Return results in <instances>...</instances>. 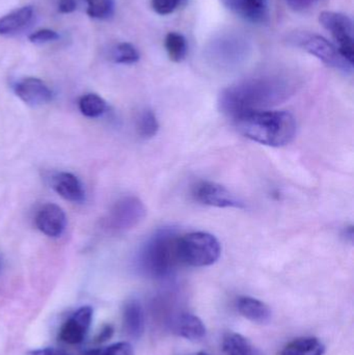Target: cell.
Listing matches in <instances>:
<instances>
[{"label": "cell", "instance_id": "cb8c5ba5", "mask_svg": "<svg viewBox=\"0 0 354 355\" xmlns=\"http://www.w3.org/2000/svg\"><path fill=\"white\" fill-rule=\"evenodd\" d=\"M112 60L116 64H132L139 62L141 55L136 48L130 43H121L112 51Z\"/></svg>", "mask_w": 354, "mask_h": 355}, {"label": "cell", "instance_id": "d4e9b609", "mask_svg": "<svg viewBox=\"0 0 354 355\" xmlns=\"http://www.w3.org/2000/svg\"><path fill=\"white\" fill-rule=\"evenodd\" d=\"M87 355H134L132 346L127 342L112 344L107 347L100 348L89 352Z\"/></svg>", "mask_w": 354, "mask_h": 355}, {"label": "cell", "instance_id": "44dd1931", "mask_svg": "<svg viewBox=\"0 0 354 355\" xmlns=\"http://www.w3.org/2000/svg\"><path fill=\"white\" fill-rule=\"evenodd\" d=\"M166 51L170 60L175 62H180L184 60L187 54V42L184 35L178 33H170L166 35L164 42Z\"/></svg>", "mask_w": 354, "mask_h": 355}, {"label": "cell", "instance_id": "83f0119b", "mask_svg": "<svg viewBox=\"0 0 354 355\" xmlns=\"http://www.w3.org/2000/svg\"><path fill=\"white\" fill-rule=\"evenodd\" d=\"M285 1L292 10H297V12H303V10H309L310 8L315 6L318 0H285Z\"/></svg>", "mask_w": 354, "mask_h": 355}, {"label": "cell", "instance_id": "ba28073f", "mask_svg": "<svg viewBox=\"0 0 354 355\" xmlns=\"http://www.w3.org/2000/svg\"><path fill=\"white\" fill-rule=\"evenodd\" d=\"M197 202L216 208H242L243 202L234 193L214 182L201 181L193 187Z\"/></svg>", "mask_w": 354, "mask_h": 355}, {"label": "cell", "instance_id": "3957f363", "mask_svg": "<svg viewBox=\"0 0 354 355\" xmlns=\"http://www.w3.org/2000/svg\"><path fill=\"white\" fill-rule=\"evenodd\" d=\"M179 239L175 230H158L141 248L139 261L141 270L154 279L168 277L180 263Z\"/></svg>", "mask_w": 354, "mask_h": 355}, {"label": "cell", "instance_id": "7a4b0ae2", "mask_svg": "<svg viewBox=\"0 0 354 355\" xmlns=\"http://www.w3.org/2000/svg\"><path fill=\"white\" fill-rule=\"evenodd\" d=\"M233 121L243 137L268 147H284L297 137V119L285 110L247 112Z\"/></svg>", "mask_w": 354, "mask_h": 355}, {"label": "cell", "instance_id": "ac0fdd59", "mask_svg": "<svg viewBox=\"0 0 354 355\" xmlns=\"http://www.w3.org/2000/svg\"><path fill=\"white\" fill-rule=\"evenodd\" d=\"M326 345L315 337H301L289 342L278 355H324Z\"/></svg>", "mask_w": 354, "mask_h": 355}, {"label": "cell", "instance_id": "484cf974", "mask_svg": "<svg viewBox=\"0 0 354 355\" xmlns=\"http://www.w3.org/2000/svg\"><path fill=\"white\" fill-rule=\"evenodd\" d=\"M186 0H151L152 8L157 14L170 15L178 10Z\"/></svg>", "mask_w": 354, "mask_h": 355}, {"label": "cell", "instance_id": "5bb4252c", "mask_svg": "<svg viewBox=\"0 0 354 355\" xmlns=\"http://www.w3.org/2000/svg\"><path fill=\"white\" fill-rule=\"evenodd\" d=\"M236 308L245 318L258 324H265L272 319V313L269 306L257 298L240 296L236 300Z\"/></svg>", "mask_w": 354, "mask_h": 355}, {"label": "cell", "instance_id": "4dcf8cb0", "mask_svg": "<svg viewBox=\"0 0 354 355\" xmlns=\"http://www.w3.org/2000/svg\"><path fill=\"white\" fill-rule=\"evenodd\" d=\"M193 355H209V354H205V352H197V354H195Z\"/></svg>", "mask_w": 354, "mask_h": 355}, {"label": "cell", "instance_id": "9c48e42d", "mask_svg": "<svg viewBox=\"0 0 354 355\" xmlns=\"http://www.w3.org/2000/svg\"><path fill=\"white\" fill-rule=\"evenodd\" d=\"M93 320V309L81 306L62 325L60 331V339L69 345H77L83 342L91 329Z\"/></svg>", "mask_w": 354, "mask_h": 355}, {"label": "cell", "instance_id": "1f68e13d", "mask_svg": "<svg viewBox=\"0 0 354 355\" xmlns=\"http://www.w3.org/2000/svg\"><path fill=\"white\" fill-rule=\"evenodd\" d=\"M0 271H1V261H0Z\"/></svg>", "mask_w": 354, "mask_h": 355}, {"label": "cell", "instance_id": "f546056e", "mask_svg": "<svg viewBox=\"0 0 354 355\" xmlns=\"http://www.w3.org/2000/svg\"><path fill=\"white\" fill-rule=\"evenodd\" d=\"M26 355H69L62 350L56 348H42V349L33 350Z\"/></svg>", "mask_w": 354, "mask_h": 355}, {"label": "cell", "instance_id": "8992f818", "mask_svg": "<svg viewBox=\"0 0 354 355\" xmlns=\"http://www.w3.org/2000/svg\"><path fill=\"white\" fill-rule=\"evenodd\" d=\"M147 214L143 202L136 196H128L116 200L104 218V227L112 234H123L134 229Z\"/></svg>", "mask_w": 354, "mask_h": 355}, {"label": "cell", "instance_id": "4fadbf2b", "mask_svg": "<svg viewBox=\"0 0 354 355\" xmlns=\"http://www.w3.org/2000/svg\"><path fill=\"white\" fill-rule=\"evenodd\" d=\"M51 186L62 198L75 204H83L87 198L80 180L71 173H55L51 177Z\"/></svg>", "mask_w": 354, "mask_h": 355}, {"label": "cell", "instance_id": "30bf717a", "mask_svg": "<svg viewBox=\"0 0 354 355\" xmlns=\"http://www.w3.org/2000/svg\"><path fill=\"white\" fill-rule=\"evenodd\" d=\"M14 92L21 100L31 107H39L49 103L53 97L51 89L41 79L27 77L17 81Z\"/></svg>", "mask_w": 354, "mask_h": 355}, {"label": "cell", "instance_id": "2e32d148", "mask_svg": "<svg viewBox=\"0 0 354 355\" xmlns=\"http://www.w3.org/2000/svg\"><path fill=\"white\" fill-rule=\"evenodd\" d=\"M174 331L179 337L189 341L197 342L206 337L203 321L191 313H183L175 321Z\"/></svg>", "mask_w": 354, "mask_h": 355}, {"label": "cell", "instance_id": "6da1fadb", "mask_svg": "<svg viewBox=\"0 0 354 355\" xmlns=\"http://www.w3.org/2000/svg\"><path fill=\"white\" fill-rule=\"evenodd\" d=\"M297 81L280 73L243 79L220 93V107L234 119L247 112L266 110L288 100L297 92Z\"/></svg>", "mask_w": 354, "mask_h": 355}, {"label": "cell", "instance_id": "5b68a950", "mask_svg": "<svg viewBox=\"0 0 354 355\" xmlns=\"http://www.w3.org/2000/svg\"><path fill=\"white\" fill-rule=\"evenodd\" d=\"M290 45L301 48L303 51L321 60L330 68L342 71L344 73L353 72V64L349 62L338 49L336 45L330 43L326 37L308 31H295L287 39Z\"/></svg>", "mask_w": 354, "mask_h": 355}, {"label": "cell", "instance_id": "7c38bea8", "mask_svg": "<svg viewBox=\"0 0 354 355\" xmlns=\"http://www.w3.org/2000/svg\"><path fill=\"white\" fill-rule=\"evenodd\" d=\"M237 16L251 23H265L269 17L267 0H220Z\"/></svg>", "mask_w": 354, "mask_h": 355}, {"label": "cell", "instance_id": "603a6c76", "mask_svg": "<svg viewBox=\"0 0 354 355\" xmlns=\"http://www.w3.org/2000/svg\"><path fill=\"white\" fill-rule=\"evenodd\" d=\"M87 3V14L91 18L106 20L114 12V0H85Z\"/></svg>", "mask_w": 354, "mask_h": 355}, {"label": "cell", "instance_id": "ffe728a7", "mask_svg": "<svg viewBox=\"0 0 354 355\" xmlns=\"http://www.w3.org/2000/svg\"><path fill=\"white\" fill-rule=\"evenodd\" d=\"M79 110L87 118H99L107 110V104L97 94H87L79 99Z\"/></svg>", "mask_w": 354, "mask_h": 355}, {"label": "cell", "instance_id": "9a60e30c", "mask_svg": "<svg viewBox=\"0 0 354 355\" xmlns=\"http://www.w3.org/2000/svg\"><path fill=\"white\" fill-rule=\"evenodd\" d=\"M123 323L125 331L133 339H139L145 331V312L141 302L131 300L123 309Z\"/></svg>", "mask_w": 354, "mask_h": 355}, {"label": "cell", "instance_id": "52a82bcc", "mask_svg": "<svg viewBox=\"0 0 354 355\" xmlns=\"http://www.w3.org/2000/svg\"><path fill=\"white\" fill-rule=\"evenodd\" d=\"M319 22L326 31H330L341 53L353 64L354 33L353 22L351 17L342 12L326 10L320 14Z\"/></svg>", "mask_w": 354, "mask_h": 355}, {"label": "cell", "instance_id": "4316f807", "mask_svg": "<svg viewBox=\"0 0 354 355\" xmlns=\"http://www.w3.org/2000/svg\"><path fill=\"white\" fill-rule=\"evenodd\" d=\"M60 39V35L52 29H39L28 37L29 41L33 44H45Z\"/></svg>", "mask_w": 354, "mask_h": 355}, {"label": "cell", "instance_id": "f1b7e54d", "mask_svg": "<svg viewBox=\"0 0 354 355\" xmlns=\"http://www.w3.org/2000/svg\"><path fill=\"white\" fill-rule=\"evenodd\" d=\"M76 8V0H58V10L62 14H71Z\"/></svg>", "mask_w": 354, "mask_h": 355}, {"label": "cell", "instance_id": "8fae6325", "mask_svg": "<svg viewBox=\"0 0 354 355\" xmlns=\"http://www.w3.org/2000/svg\"><path fill=\"white\" fill-rule=\"evenodd\" d=\"M35 221L37 229L51 238L60 237L67 227L66 213L55 204L44 205L37 211Z\"/></svg>", "mask_w": 354, "mask_h": 355}, {"label": "cell", "instance_id": "d6986e66", "mask_svg": "<svg viewBox=\"0 0 354 355\" xmlns=\"http://www.w3.org/2000/svg\"><path fill=\"white\" fill-rule=\"evenodd\" d=\"M222 350L227 355H257L249 340L236 333H228L222 339Z\"/></svg>", "mask_w": 354, "mask_h": 355}, {"label": "cell", "instance_id": "277c9868", "mask_svg": "<svg viewBox=\"0 0 354 355\" xmlns=\"http://www.w3.org/2000/svg\"><path fill=\"white\" fill-rule=\"evenodd\" d=\"M179 260L191 267L211 266L218 262L222 246L215 236L206 232H193L179 239Z\"/></svg>", "mask_w": 354, "mask_h": 355}, {"label": "cell", "instance_id": "7402d4cb", "mask_svg": "<svg viewBox=\"0 0 354 355\" xmlns=\"http://www.w3.org/2000/svg\"><path fill=\"white\" fill-rule=\"evenodd\" d=\"M137 131L143 139H149L155 137L159 131L157 116L152 110H145L141 112L137 121Z\"/></svg>", "mask_w": 354, "mask_h": 355}, {"label": "cell", "instance_id": "e0dca14e", "mask_svg": "<svg viewBox=\"0 0 354 355\" xmlns=\"http://www.w3.org/2000/svg\"><path fill=\"white\" fill-rule=\"evenodd\" d=\"M33 18V8L25 6L0 17V35H10L22 31Z\"/></svg>", "mask_w": 354, "mask_h": 355}]
</instances>
